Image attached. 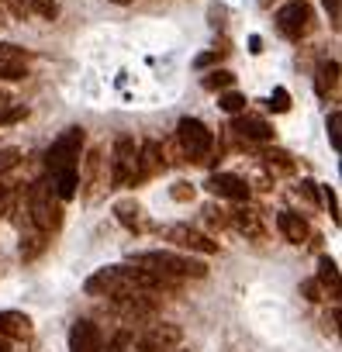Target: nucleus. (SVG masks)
Wrapping results in <instances>:
<instances>
[{
    "label": "nucleus",
    "mask_w": 342,
    "mask_h": 352,
    "mask_svg": "<svg viewBox=\"0 0 342 352\" xmlns=\"http://www.w3.org/2000/svg\"><path fill=\"white\" fill-rule=\"evenodd\" d=\"M162 287H169V283L152 276V273H145V270H138V266H131V263L104 266V270H97L94 276L83 280V294L87 297H107V300L131 297V294H152V290H162Z\"/></svg>",
    "instance_id": "1"
},
{
    "label": "nucleus",
    "mask_w": 342,
    "mask_h": 352,
    "mask_svg": "<svg viewBox=\"0 0 342 352\" xmlns=\"http://www.w3.org/2000/svg\"><path fill=\"white\" fill-rule=\"evenodd\" d=\"M131 266L173 283V280H204L208 276V266L201 259H194L191 252L187 256H177V252H162V249H152V252H131L128 259Z\"/></svg>",
    "instance_id": "2"
},
{
    "label": "nucleus",
    "mask_w": 342,
    "mask_h": 352,
    "mask_svg": "<svg viewBox=\"0 0 342 352\" xmlns=\"http://www.w3.org/2000/svg\"><path fill=\"white\" fill-rule=\"evenodd\" d=\"M25 211H28V225L39 228L42 235H56L66 221V211H63V201L56 197V190L49 187V180H35L28 190H25Z\"/></svg>",
    "instance_id": "3"
},
{
    "label": "nucleus",
    "mask_w": 342,
    "mask_h": 352,
    "mask_svg": "<svg viewBox=\"0 0 342 352\" xmlns=\"http://www.w3.org/2000/svg\"><path fill=\"white\" fill-rule=\"evenodd\" d=\"M111 190V173H107V152L100 145L83 152V166L76 173V194L83 197V204H97L104 194Z\"/></svg>",
    "instance_id": "4"
},
{
    "label": "nucleus",
    "mask_w": 342,
    "mask_h": 352,
    "mask_svg": "<svg viewBox=\"0 0 342 352\" xmlns=\"http://www.w3.org/2000/svg\"><path fill=\"white\" fill-rule=\"evenodd\" d=\"M173 138H177V145H180L187 162H211V155H215V131L201 118H180Z\"/></svg>",
    "instance_id": "5"
},
{
    "label": "nucleus",
    "mask_w": 342,
    "mask_h": 352,
    "mask_svg": "<svg viewBox=\"0 0 342 352\" xmlns=\"http://www.w3.org/2000/svg\"><path fill=\"white\" fill-rule=\"evenodd\" d=\"M107 173H111V190L138 184V145L135 138L121 135L107 152Z\"/></svg>",
    "instance_id": "6"
},
{
    "label": "nucleus",
    "mask_w": 342,
    "mask_h": 352,
    "mask_svg": "<svg viewBox=\"0 0 342 352\" xmlns=\"http://www.w3.org/2000/svg\"><path fill=\"white\" fill-rule=\"evenodd\" d=\"M273 25H277V35H284L287 42H301L314 28V8L308 0H290L273 14Z\"/></svg>",
    "instance_id": "7"
},
{
    "label": "nucleus",
    "mask_w": 342,
    "mask_h": 352,
    "mask_svg": "<svg viewBox=\"0 0 342 352\" xmlns=\"http://www.w3.org/2000/svg\"><path fill=\"white\" fill-rule=\"evenodd\" d=\"M83 142H87V131L83 128H66L45 152V169H66V166H76L80 155H83Z\"/></svg>",
    "instance_id": "8"
},
{
    "label": "nucleus",
    "mask_w": 342,
    "mask_h": 352,
    "mask_svg": "<svg viewBox=\"0 0 342 352\" xmlns=\"http://www.w3.org/2000/svg\"><path fill=\"white\" fill-rule=\"evenodd\" d=\"M166 242H173L177 249H184L191 256H215L218 252V242L211 235H204L201 228H191V225H169Z\"/></svg>",
    "instance_id": "9"
},
{
    "label": "nucleus",
    "mask_w": 342,
    "mask_h": 352,
    "mask_svg": "<svg viewBox=\"0 0 342 352\" xmlns=\"http://www.w3.org/2000/svg\"><path fill=\"white\" fill-rule=\"evenodd\" d=\"M184 338V328L173 324V321H162V324H152L142 338H138V352H173Z\"/></svg>",
    "instance_id": "10"
},
{
    "label": "nucleus",
    "mask_w": 342,
    "mask_h": 352,
    "mask_svg": "<svg viewBox=\"0 0 342 352\" xmlns=\"http://www.w3.org/2000/svg\"><path fill=\"white\" fill-rule=\"evenodd\" d=\"M235 121H232V131L239 135V138H246V145L253 142V145H270L273 138H277V131H273V124L270 121H263V118H256V114H232Z\"/></svg>",
    "instance_id": "11"
},
{
    "label": "nucleus",
    "mask_w": 342,
    "mask_h": 352,
    "mask_svg": "<svg viewBox=\"0 0 342 352\" xmlns=\"http://www.w3.org/2000/svg\"><path fill=\"white\" fill-rule=\"evenodd\" d=\"M215 197H222V201H235V204H242V201H249V184L242 180V176H235V173H211L208 176V184H204Z\"/></svg>",
    "instance_id": "12"
},
{
    "label": "nucleus",
    "mask_w": 342,
    "mask_h": 352,
    "mask_svg": "<svg viewBox=\"0 0 342 352\" xmlns=\"http://www.w3.org/2000/svg\"><path fill=\"white\" fill-rule=\"evenodd\" d=\"M228 228H235V232L246 235V239H263V235H266V214H263L259 208H249V204L242 201V208L228 211Z\"/></svg>",
    "instance_id": "13"
},
{
    "label": "nucleus",
    "mask_w": 342,
    "mask_h": 352,
    "mask_svg": "<svg viewBox=\"0 0 342 352\" xmlns=\"http://www.w3.org/2000/svg\"><path fill=\"white\" fill-rule=\"evenodd\" d=\"M32 66V56L21 45L0 42V80H25Z\"/></svg>",
    "instance_id": "14"
},
{
    "label": "nucleus",
    "mask_w": 342,
    "mask_h": 352,
    "mask_svg": "<svg viewBox=\"0 0 342 352\" xmlns=\"http://www.w3.org/2000/svg\"><path fill=\"white\" fill-rule=\"evenodd\" d=\"M100 349H104L100 328L90 318H76L70 328V352H100Z\"/></svg>",
    "instance_id": "15"
},
{
    "label": "nucleus",
    "mask_w": 342,
    "mask_h": 352,
    "mask_svg": "<svg viewBox=\"0 0 342 352\" xmlns=\"http://www.w3.org/2000/svg\"><path fill=\"white\" fill-rule=\"evenodd\" d=\"M159 173H166V159H162V145L156 138L138 145V184L156 180Z\"/></svg>",
    "instance_id": "16"
},
{
    "label": "nucleus",
    "mask_w": 342,
    "mask_h": 352,
    "mask_svg": "<svg viewBox=\"0 0 342 352\" xmlns=\"http://www.w3.org/2000/svg\"><path fill=\"white\" fill-rule=\"evenodd\" d=\"M114 218H118L128 232H135V235H142V232H149V228H152V221H149L145 208H142L135 197H121V201H114Z\"/></svg>",
    "instance_id": "17"
},
{
    "label": "nucleus",
    "mask_w": 342,
    "mask_h": 352,
    "mask_svg": "<svg viewBox=\"0 0 342 352\" xmlns=\"http://www.w3.org/2000/svg\"><path fill=\"white\" fill-rule=\"evenodd\" d=\"M339 73H342V69H339L335 59H325V63L318 66V73H314V90H318L321 100H339V87H342Z\"/></svg>",
    "instance_id": "18"
},
{
    "label": "nucleus",
    "mask_w": 342,
    "mask_h": 352,
    "mask_svg": "<svg viewBox=\"0 0 342 352\" xmlns=\"http://www.w3.org/2000/svg\"><path fill=\"white\" fill-rule=\"evenodd\" d=\"M0 338L8 342L32 338V318L25 311H0Z\"/></svg>",
    "instance_id": "19"
},
{
    "label": "nucleus",
    "mask_w": 342,
    "mask_h": 352,
    "mask_svg": "<svg viewBox=\"0 0 342 352\" xmlns=\"http://www.w3.org/2000/svg\"><path fill=\"white\" fill-rule=\"evenodd\" d=\"M259 162H263V169L273 176H294L297 173V162H294V155L290 152H284V148H273V145H266L263 152H259Z\"/></svg>",
    "instance_id": "20"
},
{
    "label": "nucleus",
    "mask_w": 342,
    "mask_h": 352,
    "mask_svg": "<svg viewBox=\"0 0 342 352\" xmlns=\"http://www.w3.org/2000/svg\"><path fill=\"white\" fill-rule=\"evenodd\" d=\"M277 228H280V235H284L290 245H304V242L311 239L308 221H304L301 214H294V211H280V214H277Z\"/></svg>",
    "instance_id": "21"
},
{
    "label": "nucleus",
    "mask_w": 342,
    "mask_h": 352,
    "mask_svg": "<svg viewBox=\"0 0 342 352\" xmlns=\"http://www.w3.org/2000/svg\"><path fill=\"white\" fill-rule=\"evenodd\" d=\"M49 187L56 190V197L66 204V201H73L76 197V166H66V169H52L49 176Z\"/></svg>",
    "instance_id": "22"
},
{
    "label": "nucleus",
    "mask_w": 342,
    "mask_h": 352,
    "mask_svg": "<svg viewBox=\"0 0 342 352\" xmlns=\"http://www.w3.org/2000/svg\"><path fill=\"white\" fill-rule=\"evenodd\" d=\"M45 249H49V235H42L39 228H32V232H21V259H25V263L39 259Z\"/></svg>",
    "instance_id": "23"
},
{
    "label": "nucleus",
    "mask_w": 342,
    "mask_h": 352,
    "mask_svg": "<svg viewBox=\"0 0 342 352\" xmlns=\"http://www.w3.org/2000/svg\"><path fill=\"white\" fill-rule=\"evenodd\" d=\"M314 280L328 290V297H339V266H335L332 256H321L318 259V276Z\"/></svg>",
    "instance_id": "24"
},
{
    "label": "nucleus",
    "mask_w": 342,
    "mask_h": 352,
    "mask_svg": "<svg viewBox=\"0 0 342 352\" xmlns=\"http://www.w3.org/2000/svg\"><path fill=\"white\" fill-rule=\"evenodd\" d=\"M218 107H222L225 114H242V111L249 107V100H246V94H239V90H222V94H218Z\"/></svg>",
    "instance_id": "25"
},
{
    "label": "nucleus",
    "mask_w": 342,
    "mask_h": 352,
    "mask_svg": "<svg viewBox=\"0 0 342 352\" xmlns=\"http://www.w3.org/2000/svg\"><path fill=\"white\" fill-rule=\"evenodd\" d=\"M290 194H294V201H301L308 211H318V208H321V204H318V184H311V180H301Z\"/></svg>",
    "instance_id": "26"
},
{
    "label": "nucleus",
    "mask_w": 342,
    "mask_h": 352,
    "mask_svg": "<svg viewBox=\"0 0 342 352\" xmlns=\"http://www.w3.org/2000/svg\"><path fill=\"white\" fill-rule=\"evenodd\" d=\"M235 87V73L232 69H211L208 76H204V90H232Z\"/></svg>",
    "instance_id": "27"
},
{
    "label": "nucleus",
    "mask_w": 342,
    "mask_h": 352,
    "mask_svg": "<svg viewBox=\"0 0 342 352\" xmlns=\"http://www.w3.org/2000/svg\"><path fill=\"white\" fill-rule=\"evenodd\" d=\"M242 180L249 184V190H263V194H270V190H273V184H277L273 176L263 169V162H259L256 169H249V176H242Z\"/></svg>",
    "instance_id": "28"
},
{
    "label": "nucleus",
    "mask_w": 342,
    "mask_h": 352,
    "mask_svg": "<svg viewBox=\"0 0 342 352\" xmlns=\"http://www.w3.org/2000/svg\"><path fill=\"white\" fill-rule=\"evenodd\" d=\"M318 204L332 214V221H339V197H335V187L328 184H318Z\"/></svg>",
    "instance_id": "29"
},
{
    "label": "nucleus",
    "mask_w": 342,
    "mask_h": 352,
    "mask_svg": "<svg viewBox=\"0 0 342 352\" xmlns=\"http://www.w3.org/2000/svg\"><path fill=\"white\" fill-rule=\"evenodd\" d=\"M28 118V107L25 104H8V107H0V128H4V124H18V121H25Z\"/></svg>",
    "instance_id": "30"
},
{
    "label": "nucleus",
    "mask_w": 342,
    "mask_h": 352,
    "mask_svg": "<svg viewBox=\"0 0 342 352\" xmlns=\"http://www.w3.org/2000/svg\"><path fill=\"white\" fill-rule=\"evenodd\" d=\"M169 197H173L177 204H191V201L197 197V187H194V184H187V180H177L173 187H169Z\"/></svg>",
    "instance_id": "31"
},
{
    "label": "nucleus",
    "mask_w": 342,
    "mask_h": 352,
    "mask_svg": "<svg viewBox=\"0 0 342 352\" xmlns=\"http://www.w3.org/2000/svg\"><path fill=\"white\" fill-rule=\"evenodd\" d=\"M0 11H8L14 21H28V18H32L28 0H0Z\"/></svg>",
    "instance_id": "32"
},
{
    "label": "nucleus",
    "mask_w": 342,
    "mask_h": 352,
    "mask_svg": "<svg viewBox=\"0 0 342 352\" xmlns=\"http://www.w3.org/2000/svg\"><path fill=\"white\" fill-rule=\"evenodd\" d=\"M204 221H208L211 228H218V232H222V228H228V211H225V208H218V204H208V208H204Z\"/></svg>",
    "instance_id": "33"
},
{
    "label": "nucleus",
    "mask_w": 342,
    "mask_h": 352,
    "mask_svg": "<svg viewBox=\"0 0 342 352\" xmlns=\"http://www.w3.org/2000/svg\"><path fill=\"white\" fill-rule=\"evenodd\" d=\"M301 297H304V300H311V304H318V300H325V297H328V290L311 276V280H304V283H301Z\"/></svg>",
    "instance_id": "34"
},
{
    "label": "nucleus",
    "mask_w": 342,
    "mask_h": 352,
    "mask_svg": "<svg viewBox=\"0 0 342 352\" xmlns=\"http://www.w3.org/2000/svg\"><path fill=\"white\" fill-rule=\"evenodd\" d=\"M228 56V42H222V49H211V52H204V56H197L194 59V66L197 69H208V66H215V63H222Z\"/></svg>",
    "instance_id": "35"
},
{
    "label": "nucleus",
    "mask_w": 342,
    "mask_h": 352,
    "mask_svg": "<svg viewBox=\"0 0 342 352\" xmlns=\"http://www.w3.org/2000/svg\"><path fill=\"white\" fill-rule=\"evenodd\" d=\"M266 107H270L273 114H287V111H290V94H287L284 87H277V90L270 94V104H266Z\"/></svg>",
    "instance_id": "36"
},
{
    "label": "nucleus",
    "mask_w": 342,
    "mask_h": 352,
    "mask_svg": "<svg viewBox=\"0 0 342 352\" xmlns=\"http://www.w3.org/2000/svg\"><path fill=\"white\" fill-rule=\"evenodd\" d=\"M325 128H328V142H332V148L339 152V148H342V135H339V128H342V114H339V111H332Z\"/></svg>",
    "instance_id": "37"
},
{
    "label": "nucleus",
    "mask_w": 342,
    "mask_h": 352,
    "mask_svg": "<svg viewBox=\"0 0 342 352\" xmlns=\"http://www.w3.org/2000/svg\"><path fill=\"white\" fill-rule=\"evenodd\" d=\"M321 8H325V14H328L332 28L339 32V0H321Z\"/></svg>",
    "instance_id": "38"
},
{
    "label": "nucleus",
    "mask_w": 342,
    "mask_h": 352,
    "mask_svg": "<svg viewBox=\"0 0 342 352\" xmlns=\"http://www.w3.org/2000/svg\"><path fill=\"white\" fill-rule=\"evenodd\" d=\"M249 45H253V52H256V56L263 52V38H256V35H253V38H249Z\"/></svg>",
    "instance_id": "39"
},
{
    "label": "nucleus",
    "mask_w": 342,
    "mask_h": 352,
    "mask_svg": "<svg viewBox=\"0 0 342 352\" xmlns=\"http://www.w3.org/2000/svg\"><path fill=\"white\" fill-rule=\"evenodd\" d=\"M8 104H11V97H8L4 90H0V107H8Z\"/></svg>",
    "instance_id": "40"
},
{
    "label": "nucleus",
    "mask_w": 342,
    "mask_h": 352,
    "mask_svg": "<svg viewBox=\"0 0 342 352\" xmlns=\"http://www.w3.org/2000/svg\"><path fill=\"white\" fill-rule=\"evenodd\" d=\"M111 4H131V0H111Z\"/></svg>",
    "instance_id": "41"
},
{
    "label": "nucleus",
    "mask_w": 342,
    "mask_h": 352,
    "mask_svg": "<svg viewBox=\"0 0 342 352\" xmlns=\"http://www.w3.org/2000/svg\"><path fill=\"white\" fill-rule=\"evenodd\" d=\"M173 352H191V349H180V345H177V349H173Z\"/></svg>",
    "instance_id": "42"
},
{
    "label": "nucleus",
    "mask_w": 342,
    "mask_h": 352,
    "mask_svg": "<svg viewBox=\"0 0 342 352\" xmlns=\"http://www.w3.org/2000/svg\"><path fill=\"white\" fill-rule=\"evenodd\" d=\"M263 4H270V0H263Z\"/></svg>",
    "instance_id": "43"
}]
</instances>
